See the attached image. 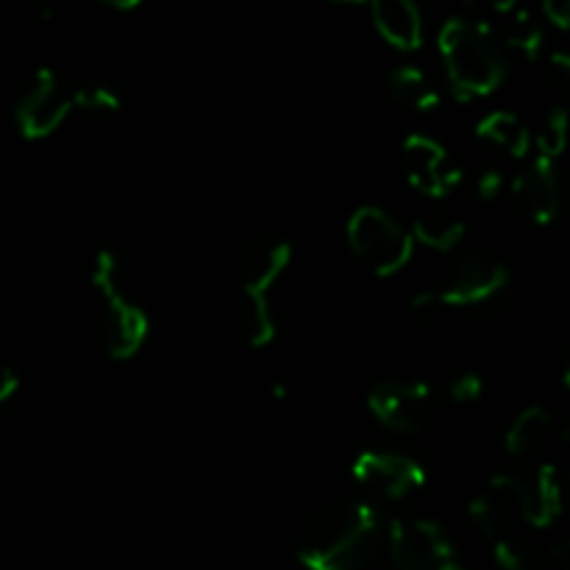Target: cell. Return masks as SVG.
I'll return each instance as SVG.
<instances>
[{"label":"cell","instance_id":"obj_1","mask_svg":"<svg viewBox=\"0 0 570 570\" xmlns=\"http://www.w3.org/2000/svg\"><path fill=\"white\" fill-rule=\"evenodd\" d=\"M382 549V521L367 499H334L304 521L298 560L309 570H362Z\"/></svg>","mask_w":570,"mask_h":570},{"label":"cell","instance_id":"obj_2","mask_svg":"<svg viewBox=\"0 0 570 570\" xmlns=\"http://www.w3.org/2000/svg\"><path fill=\"white\" fill-rule=\"evenodd\" d=\"M95 312H92V340L106 356L122 362L139 354L148 340V315L131 298L126 287L122 262L115 250H98L92 267Z\"/></svg>","mask_w":570,"mask_h":570},{"label":"cell","instance_id":"obj_3","mask_svg":"<svg viewBox=\"0 0 570 570\" xmlns=\"http://www.w3.org/2000/svg\"><path fill=\"white\" fill-rule=\"evenodd\" d=\"M445 76L460 100L493 95L507 81L504 50L495 45L479 17H449L438 33Z\"/></svg>","mask_w":570,"mask_h":570},{"label":"cell","instance_id":"obj_4","mask_svg":"<svg viewBox=\"0 0 570 570\" xmlns=\"http://www.w3.org/2000/svg\"><path fill=\"white\" fill-rule=\"evenodd\" d=\"M348 245L356 259L379 278H390L410 265L415 239L382 206H360L348 217Z\"/></svg>","mask_w":570,"mask_h":570},{"label":"cell","instance_id":"obj_5","mask_svg":"<svg viewBox=\"0 0 570 570\" xmlns=\"http://www.w3.org/2000/svg\"><path fill=\"white\" fill-rule=\"evenodd\" d=\"M510 287V271L490 254H468L443 273L438 298L445 309H484Z\"/></svg>","mask_w":570,"mask_h":570},{"label":"cell","instance_id":"obj_6","mask_svg":"<svg viewBox=\"0 0 570 570\" xmlns=\"http://www.w3.org/2000/svg\"><path fill=\"white\" fill-rule=\"evenodd\" d=\"M387 538L399 570H465L449 534L429 518H395Z\"/></svg>","mask_w":570,"mask_h":570},{"label":"cell","instance_id":"obj_7","mask_svg":"<svg viewBox=\"0 0 570 570\" xmlns=\"http://www.w3.org/2000/svg\"><path fill=\"white\" fill-rule=\"evenodd\" d=\"M367 406L384 429H393L399 434L423 432L438 410L432 387L417 379H393V382L376 384L367 395Z\"/></svg>","mask_w":570,"mask_h":570},{"label":"cell","instance_id":"obj_8","mask_svg":"<svg viewBox=\"0 0 570 570\" xmlns=\"http://www.w3.org/2000/svg\"><path fill=\"white\" fill-rule=\"evenodd\" d=\"M351 476L371 499L404 501L426 484L421 462L387 451H362L351 465Z\"/></svg>","mask_w":570,"mask_h":570},{"label":"cell","instance_id":"obj_9","mask_svg":"<svg viewBox=\"0 0 570 570\" xmlns=\"http://www.w3.org/2000/svg\"><path fill=\"white\" fill-rule=\"evenodd\" d=\"M70 111V83L56 76L50 67H42L33 76L28 92L17 104V128H20L26 139H45L59 131V126L67 120Z\"/></svg>","mask_w":570,"mask_h":570},{"label":"cell","instance_id":"obj_10","mask_svg":"<svg viewBox=\"0 0 570 570\" xmlns=\"http://www.w3.org/2000/svg\"><path fill=\"white\" fill-rule=\"evenodd\" d=\"M401 159L410 187L426 198H445L462 184V170L451 165L449 150L426 134H410L401 145Z\"/></svg>","mask_w":570,"mask_h":570},{"label":"cell","instance_id":"obj_11","mask_svg":"<svg viewBox=\"0 0 570 570\" xmlns=\"http://www.w3.org/2000/svg\"><path fill=\"white\" fill-rule=\"evenodd\" d=\"M468 518L488 540L518 532L523 523V476H512V473L490 476L488 488L468 507Z\"/></svg>","mask_w":570,"mask_h":570},{"label":"cell","instance_id":"obj_12","mask_svg":"<svg viewBox=\"0 0 570 570\" xmlns=\"http://www.w3.org/2000/svg\"><path fill=\"white\" fill-rule=\"evenodd\" d=\"M479 20L484 22V28H488L499 48L518 50L529 61H538L540 53H543V28H540V22L534 20L527 6L515 3V0L493 3L484 9Z\"/></svg>","mask_w":570,"mask_h":570},{"label":"cell","instance_id":"obj_13","mask_svg":"<svg viewBox=\"0 0 570 570\" xmlns=\"http://www.w3.org/2000/svg\"><path fill=\"white\" fill-rule=\"evenodd\" d=\"M293 262V245L282 237H256L239 250L237 278L243 293L267 295L276 278Z\"/></svg>","mask_w":570,"mask_h":570},{"label":"cell","instance_id":"obj_14","mask_svg":"<svg viewBox=\"0 0 570 570\" xmlns=\"http://www.w3.org/2000/svg\"><path fill=\"white\" fill-rule=\"evenodd\" d=\"M512 195L538 226H551L560 215V178L554 161L534 156L527 170L518 173L512 181Z\"/></svg>","mask_w":570,"mask_h":570},{"label":"cell","instance_id":"obj_15","mask_svg":"<svg viewBox=\"0 0 570 570\" xmlns=\"http://www.w3.org/2000/svg\"><path fill=\"white\" fill-rule=\"evenodd\" d=\"M371 17L379 37L390 48L410 53L423 45L421 9L410 0H376V3H371Z\"/></svg>","mask_w":570,"mask_h":570},{"label":"cell","instance_id":"obj_16","mask_svg":"<svg viewBox=\"0 0 570 570\" xmlns=\"http://www.w3.org/2000/svg\"><path fill=\"white\" fill-rule=\"evenodd\" d=\"M562 512L560 476L554 465H540L523 479V523L532 529H549Z\"/></svg>","mask_w":570,"mask_h":570},{"label":"cell","instance_id":"obj_17","mask_svg":"<svg viewBox=\"0 0 570 570\" xmlns=\"http://www.w3.org/2000/svg\"><path fill=\"white\" fill-rule=\"evenodd\" d=\"M479 139L495 145L504 154H510L512 159H523V156L532 150V131H529L527 122L521 120L512 111H490L488 117H482L476 126Z\"/></svg>","mask_w":570,"mask_h":570},{"label":"cell","instance_id":"obj_18","mask_svg":"<svg viewBox=\"0 0 570 570\" xmlns=\"http://www.w3.org/2000/svg\"><path fill=\"white\" fill-rule=\"evenodd\" d=\"M387 92L395 104L410 106L417 111H432L440 106V89L434 87L432 78L415 65H399L387 76Z\"/></svg>","mask_w":570,"mask_h":570},{"label":"cell","instance_id":"obj_19","mask_svg":"<svg viewBox=\"0 0 570 570\" xmlns=\"http://www.w3.org/2000/svg\"><path fill=\"white\" fill-rule=\"evenodd\" d=\"M554 415L543 406H529L512 421V426L504 434V449L512 456H529L538 449H543L546 440L554 432Z\"/></svg>","mask_w":570,"mask_h":570},{"label":"cell","instance_id":"obj_20","mask_svg":"<svg viewBox=\"0 0 570 570\" xmlns=\"http://www.w3.org/2000/svg\"><path fill=\"white\" fill-rule=\"evenodd\" d=\"M465 220L449 212H429L421 215L412 226V239L421 243L423 248L440 250V254H451V250L460 248V243L465 239Z\"/></svg>","mask_w":570,"mask_h":570},{"label":"cell","instance_id":"obj_21","mask_svg":"<svg viewBox=\"0 0 570 570\" xmlns=\"http://www.w3.org/2000/svg\"><path fill=\"white\" fill-rule=\"evenodd\" d=\"M237 328L239 337H243L250 348H267V345L276 340V321H273L267 295L243 293L237 306Z\"/></svg>","mask_w":570,"mask_h":570},{"label":"cell","instance_id":"obj_22","mask_svg":"<svg viewBox=\"0 0 570 570\" xmlns=\"http://www.w3.org/2000/svg\"><path fill=\"white\" fill-rule=\"evenodd\" d=\"M490 546H493V560L499 570H543L540 551L521 532L499 534L490 540Z\"/></svg>","mask_w":570,"mask_h":570},{"label":"cell","instance_id":"obj_23","mask_svg":"<svg viewBox=\"0 0 570 570\" xmlns=\"http://www.w3.org/2000/svg\"><path fill=\"white\" fill-rule=\"evenodd\" d=\"M70 92L72 109L81 106L83 111H92V115H111V111H120L122 106V95L106 81L76 83V87H70Z\"/></svg>","mask_w":570,"mask_h":570},{"label":"cell","instance_id":"obj_24","mask_svg":"<svg viewBox=\"0 0 570 570\" xmlns=\"http://www.w3.org/2000/svg\"><path fill=\"white\" fill-rule=\"evenodd\" d=\"M568 111L562 109V106L551 109L538 134V156H543V159L549 161L560 159L568 148Z\"/></svg>","mask_w":570,"mask_h":570},{"label":"cell","instance_id":"obj_25","mask_svg":"<svg viewBox=\"0 0 570 570\" xmlns=\"http://www.w3.org/2000/svg\"><path fill=\"white\" fill-rule=\"evenodd\" d=\"M410 315L417 326L432 328L443 321L445 306H443V301L438 298V293H434V289H423V293L412 295L410 298Z\"/></svg>","mask_w":570,"mask_h":570},{"label":"cell","instance_id":"obj_26","mask_svg":"<svg viewBox=\"0 0 570 570\" xmlns=\"http://www.w3.org/2000/svg\"><path fill=\"white\" fill-rule=\"evenodd\" d=\"M484 382L479 373H460L456 379H451L449 384V399L454 404H473V401L482 399Z\"/></svg>","mask_w":570,"mask_h":570},{"label":"cell","instance_id":"obj_27","mask_svg":"<svg viewBox=\"0 0 570 570\" xmlns=\"http://www.w3.org/2000/svg\"><path fill=\"white\" fill-rule=\"evenodd\" d=\"M504 189V173L490 167V170L479 173V181H476V193L482 200H495Z\"/></svg>","mask_w":570,"mask_h":570},{"label":"cell","instance_id":"obj_28","mask_svg":"<svg viewBox=\"0 0 570 570\" xmlns=\"http://www.w3.org/2000/svg\"><path fill=\"white\" fill-rule=\"evenodd\" d=\"M17 390H20V376H17L11 367L0 365V415H3L6 406L11 404V399L17 395Z\"/></svg>","mask_w":570,"mask_h":570},{"label":"cell","instance_id":"obj_29","mask_svg":"<svg viewBox=\"0 0 570 570\" xmlns=\"http://www.w3.org/2000/svg\"><path fill=\"white\" fill-rule=\"evenodd\" d=\"M543 11H546V17H549L551 26H557L560 31H568L570 28V3L568 0H546Z\"/></svg>","mask_w":570,"mask_h":570},{"label":"cell","instance_id":"obj_30","mask_svg":"<svg viewBox=\"0 0 570 570\" xmlns=\"http://www.w3.org/2000/svg\"><path fill=\"white\" fill-rule=\"evenodd\" d=\"M100 6L115 11H131V9H139V0H104Z\"/></svg>","mask_w":570,"mask_h":570}]
</instances>
